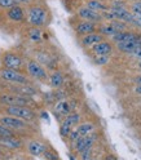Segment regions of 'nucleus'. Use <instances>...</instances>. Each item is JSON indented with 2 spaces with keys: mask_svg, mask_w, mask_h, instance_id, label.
Here are the masks:
<instances>
[{
  "mask_svg": "<svg viewBox=\"0 0 141 160\" xmlns=\"http://www.w3.org/2000/svg\"><path fill=\"white\" fill-rule=\"evenodd\" d=\"M80 123H82V114H80L79 111H74L71 114H69L67 116H65L61 122H60V124H61V125L67 127L70 129H74Z\"/></svg>",
  "mask_w": 141,
  "mask_h": 160,
  "instance_id": "21",
  "label": "nucleus"
},
{
  "mask_svg": "<svg viewBox=\"0 0 141 160\" xmlns=\"http://www.w3.org/2000/svg\"><path fill=\"white\" fill-rule=\"evenodd\" d=\"M74 13H75V16H74V17H75V18H78V19H82V21L93 22V23H97V25H100L101 22H104V21H102L101 14L97 13V12H93L92 9L87 8L84 4L78 5V7L75 8Z\"/></svg>",
  "mask_w": 141,
  "mask_h": 160,
  "instance_id": "11",
  "label": "nucleus"
},
{
  "mask_svg": "<svg viewBox=\"0 0 141 160\" xmlns=\"http://www.w3.org/2000/svg\"><path fill=\"white\" fill-rule=\"evenodd\" d=\"M92 151H93V147L89 148V150H86V151H83L82 154H79L80 160H91L92 159Z\"/></svg>",
  "mask_w": 141,
  "mask_h": 160,
  "instance_id": "32",
  "label": "nucleus"
},
{
  "mask_svg": "<svg viewBox=\"0 0 141 160\" xmlns=\"http://www.w3.org/2000/svg\"><path fill=\"white\" fill-rule=\"evenodd\" d=\"M3 106H27V107H33L35 110H38L39 107L35 98L16 94V93L5 91V89L0 91V107Z\"/></svg>",
  "mask_w": 141,
  "mask_h": 160,
  "instance_id": "2",
  "label": "nucleus"
},
{
  "mask_svg": "<svg viewBox=\"0 0 141 160\" xmlns=\"http://www.w3.org/2000/svg\"><path fill=\"white\" fill-rule=\"evenodd\" d=\"M0 18L9 25H26L25 8L21 5H16L4 12H0Z\"/></svg>",
  "mask_w": 141,
  "mask_h": 160,
  "instance_id": "9",
  "label": "nucleus"
},
{
  "mask_svg": "<svg viewBox=\"0 0 141 160\" xmlns=\"http://www.w3.org/2000/svg\"><path fill=\"white\" fill-rule=\"evenodd\" d=\"M129 9H131V13H136V12H141V2H136V3H131V4H129Z\"/></svg>",
  "mask_w": 141,
  "mask_h": 160,
  "instance_id": "34",
  "label": "nucleus"
},
{
  "mask_svg": "<svg viewBox=\"0 0 141 160\" xmlns=\"http://www.w3.org/2000/svg\"><path fill=\"white\" fill-rule=\"evenodd\" d=\"M0 114L11 115L18 119H22L30 124H36L39 120V114L35 108L27 106H3L0 107Z\"/></svg>",
  "mask_w": 141,
  "mask_h": 160,
  "instance_id": "3",
  "label": "nucleus"
},
{
  "mask_svg": "<svg viewBox=\"0 0 141 160\" xmlns=\"http://www.w3.org/2000/svg\"><path fill=\"white\" fill-rule=\"evenodd\" d=\"M11 136H18V134H16L13 131L8 129L7 127H4L2 123H0V138H3V137H11Z\"/></svg>",
  "mask_w": 141,
  "mask_h": 160,
  "instance_id": "30",
  "label": "nucleus"
},
{
  "mask_svg": "<svg viewBox=\"0 0 141 160\" xmlns=\"http://www.w3.org/2000/svg\"><path fill=\"white\" fill-rule=\"evenodd\" d=\"M75 129L80 134V137H84V136H88L91 133L96 132V124L93 122H82L75 127Z\"/></svg>",
  "mask_w": 141,
  "mask_h": 160,
  "instance_id": "23",
  "label": "nucleus"
},
{
  "mask_svg": "<svg viewBox=\"0 0 141 160\" xmlns=\"http://www.w3.org/2000/svg\"><path fill=\"white\" fill-rule=\"evenodd\" d=\"M131 3H136V2H141V0H129Z\"/></svg>",
  "mask_w": 141,
  "mask_h": 160,
  "instance_id": "42",
  "label": "nucleus"
},
{
  "mask_svg": "<svg viewBox=\"0 0 141 160\" xmlns=\"http://www.w3.org/2000/svg\"><path fill=\"white\" fill-rule=\"evenodd\" d=\"M66 83V76L61 70H55V71L49 72V78H48V84L52 89H60L65 87Z\"/></svg>",
  "mask_w": 141,
  "mask_h": 160,
  "instance_id": "18",
  "label": "nucleus"
},
{
  "mask_svg": "<svg viewBox=\"0 0 141 160\" xmlns=\"http://www.w3.org/2000/svg\"><path fill=\"white\" fill-rule=\"evenodd\" d=\"M69 158H70V160H76V159H75V156H73L71 154H69Z\"/></svg>",
  "mask_w": 141,
  "mask_h": 160,
  "instance_id": "40",
  "label": "nucleus"
},
{
  "mask_svg": "<svg viewBox=\"0 0 141 160\" xmlns=\"http://www.w3.org/2000/svg\"><path fill=\"white\" fill-rule=\"evenodd\" d=\"M84 5L97 13H102L104 11L109 9V7L104 2H101V0H88V2H84Z\"/></svg>",
  "mask_w": 141,
  "mask_h": 160,
  "instance_id": "24",
  "label": "nucleus"
},
{
  "mask_svg": "<svg viewBox=\"0 0 141 160\" xmlns=\"http://www.w3.org/2000/svg\"><path fill=\"white\" fill-rule=\"evenodd\" d=\"M16 5H18L17 0H0V12H4Z\"/></svg>",
  "mask_w": 141,
  "mask_h": 160,
  "instance_id": "27",
  "label": "nucleus"
},
{
  "mask_svg": "<svg viewBox=\"0 0 141 160\" xmlns=\"http://www.w3.org/2000/svg\"><path fill=\"white\" fill-rule=\"evenodd\" d=\"M24 71L31 80H36L39 83H48V78H49L48 70L44 66L40 65L39 62H36L34 58L26 59Z\"/></svg>",
  "mask_w": 141,
  "mask_h": 160,
  "instance_id": "6",
  "label": "nucleus"
},
{
  "mask_svg": "<svg viewBox=\"0 0 141 160\" xmlns=\"http://www.w3.org/2000/svg\"><path fill=\"white\" fill-rule=\"evenodd\" d=\"M42 156L44 158V160H60L58 154L55 151V148H52L51 146L47 147V150L44 151V154Z\"/></svg>",
  "mask_w": 141,
  "mask_h": 160,
  "instance_id": "26",
  "label": "nucleus"
},
{
  "mask_svg": "<svg viewBox=\"0 0 141 160\" xmlns=\"http://www.w3.org/2000/svg\"><path fill=\"white\" fill-rule=\"evenodd\" d=\"M78 106H79L78 99L74 98V97H69L66 99L57 101L52 106V112H53V115L56 116V119L58 120V122H61V120L65 116H67L69 114L78 111Z\"/></svg>",
  "mask_w": 141,
  "mask_h": 160,
  "instance_id": "7",
  "label": "nucleus"
},
{
  "mask_svg": "<svg viewBox=\"0 0 141 160\" xmlns=\"http://www.w3.org/2000/svg\"><path fill=\"white\" fill-rule=\"evenodd\" d=\"M135 92H136L137 94H140V96H141V85H138V84H137V85L135 87Z\"/></svg>",
  "mask_w": 141,
  "mask_h": 160,
  "instance_id": "38",
  "label": "nucleus"
},
{
  "mask_svg": "<svg viewBox=\"0 0 141 160\" xmlns=\"http://www.w3.org/2000/svg\"><path fill=\"white\" fill-rule=\"evenodd\" d=\"M25 13H26V26L45 28L52 21L51 9L44 3V0L26 7Z\"/></svg>",
  "mask_w": 141,
  "mask_h": 160,
  "instance_id": "1",
  "label": "nucleus"
},
{
  "mask_svg": "<svg viewBox=\"0 0 141 160\" xmlns=\"http://www.w3.org/2000/svg\"><path fill=\"white\" fill-rule=\"evenodd\" d=\"M0 154H4V151H3V150H2V147H0Z\"/></svg>",
  "mask_w": 141,
  "mask_h": 160,
  "instance_id": "43",
  "label": "nucleus"
},
{
  "mask_svg": "<svg viewBox=\"0 0 141 160\" xmlns=\"http://www.w3.org/2000/svg\"><path fill=\"white\" fill-rule=\"evenodd\" d=\"M137 67L141 70V61H138V63H137Z\"/></svg>",
  "mask_w": 141,
  "mask_h": 160,
  "instance_id": "41",
  "label": "nucleus"
},
{
  "mask_svg": "<svg viewBox=\"0 0 141 160\" xmlns=\"http://www.w3.org/2000/svg\"><path fill=\"white\" fill-rule=\"evenodd\" d=\"M113 27L115 28L117 32H122V31H127V23L122 22V21H118V19H115V21L112 22Z\"/></svg>",
  "mask_w": 141,
  "mask_h": 160,
  "instance_id": "29",
  "label": "nucleus"
},
{
  "mask_svg": "<svg viewBox=\"0 0 141 160\" xmlns=\"http://www.w3.org/2000/svg\"><path fill=\"white\" fill-rule=\"evenodd\" d=\"M96 139H97V133L93 132V133H91L88 136H84V137H80L79 139H76V141L73 143L71 148L74 150V152L75 154H82L83 151H86V150H89V148H92L95 142H96Z\"/></svg>",
  "mask_w": 141,
  "mask_h": 160,
  "instance_id": "15",
  "label": "nucleus"
},
{
  "mask_svg": "<svg viewBox=\"0 0 141 160\" xmlns=\"http://www.w3.org/2000/svg\"><path fill=\"white\" fill-rule=\"evenodd\" d=\"M39 118L44 119L47 123H49V116H48V112L47 111H42V112H40V115H39Z\"/></svg>",
  "mask_w": 141,
  "mask_h": 160,
  "instance_id": "36",
  "label": "nucleus"
},
{
  "mask_svg": "<svg viewBox=\"0 0 141 160\" xmlns=\"http://www.w3.org/2000/svg\"><path fill=\"white\" fill-rule=\"evenodd\" d=\"M0 123L21 137L31 133L35 128L34 124H30L22 119H18V118H14L11 115H5V114H0Z\"/></svg>",
  "mask_w": 141,
  "mask_h": 160,
  "instance_id": "4",
  "label": "nucleus"
},
{
  "mask_svg": "<svg viewBox=\"0 0 141 160\" xmlns=\"http://www.w3.org/2000/svg\"><path fill=\"white\" fill-rule=\"evenodd\" d=\"M33 58L42 66H44L48 70V72L55 71L58 67V58L55 54L45 51V49H38V51H35Z\"/></svg>",
  "mask_w": 141,
  "mask_h": 160,
  "instance_id": "10",
  "label": "nucleus"
},
{
  "mask_svg": "<svg viewBox=\"0 0 141 160\" xmlns=\"http://www.w3.org/2000/svg\"><path fill=\"white\" fill-rule=\"evenodd\" d=\"M38 2H43V0H17L18 5H21V7H24V8L31 5V4H35V3H38Z\"/></svg>",
  "mask_w": 141,
  "mask_h": 160,
  "instance_id": "33",
  "label": "nucleus"
},
{
  "mask_svg": "<svg viewBox=\"0 0 141 160\" xmlns=\"http://www.w3.org/2000/svg\"><path fill=\"white\" fill-rule=\"evenodd\" d=\"M97 32H100L104 38L105 36H114L115 34H117V31H115V28L113 27V25H112V22H101L98 25V28H97Z\"/></svg>",
  "mask_w": 141,
  "mask_h": 160,
  "instance_id": "25",
  "label": "nucleus"
},
{
  "mask_svg": "<svg viewBox=\"0 0 141 160\" xmlns=\"http://www.w3.org/2000/svg\"><path fill=\"white\" fill-rule=\"evenodd\" d=\"M48 145L42 141V139H38V138H31L29 139L27 142H25V150L26 152L30 156H34V158H39L44 154V151L47 150Z\"/></svg>",
  "mask_w": 141,
  "mask_h": 160,
  "instance_id": "16",
  "label": "nucleus"
},
{
  "mask_svg": "<svg viewBox=\"0 0 141 160\" xmlns=\"http://www.w3.org/2000/svg\"><path fill=\"white\" fill-rule=\"evenodd\" d=\"M113 52V43L102 40V42L97 43L89 49V53L92 56H110Z\"/></svg>",
  "mask_w": 141,
  "mask_h": 160,
  "instance_id": "19",
  "label": "nucleus"
},
{
  "mask_svg": "<svg viewBox=\"0 0 141 160\" xmlns=\"http://www.w3.org/2000/svg\"><path fill=\"white\" fill-rule=\"evenodd\" d=\"M0 62H2V67L14 70V71H24L26 58L16 51H5L0 56Z\"/></svg>",
  "mask_w": 141,
  "mask_h": 160,
  "instance_id": "5",
  "label": "nucleus"
},
{
  "mask_svg": "<svg viewBox=\"0 0 141 160\" xmlns=\"http://www.w3.org/2000/svg\"><path fill=\"white\" fill-rule=\"evenodd\" d=\"M84 2H88V0H84Z\"/></svg>",
  "mask_w": 141,
  "mask_h": 160,
  "instance_id": "45",
  "label": "nucleus"
},
{
  "mask_svg": "<svg viewBox=\"0 0 141 160\" xmlns=\"http://www.w3.org/2000/svg\"><path fill=\"white\" fill-rule=\"evenodd\" d=\"M135 82H136V84L141 85V75H137V76L135 78Z\"/></svg>",
  "mask_w": 141,
  "mask_h": 160,
  "instance_id": "39",
  "label": "nucleus"
},
{
  "mask_svg": "<svg viewBox=\"0 0 141 160\" xmlns=\"http://www.w3.org/2000/svg\"><path fill=\"white\" fill-rule=\"evenodd\" d=\"M70 23H71V27L78 36H84L92 32H97V28H98L97 23L82 21V19H78L75 17L70 19Z\"/></svg>",
  "mask_w": 141,
  "mask_h": 160,
  "instance_id": "13",
  "label": "nucleus"
},
{
  "mask_svg": "<svg viewBox=\"0 0 141 160\" xmlns=\"http://www.w3.org/2000/svg\"><path fill=\"white\" fill-rule=\"evenodd\" d=\"M102 40H105V38L100 32H92V34H88L84 36H79V44L86 49H91L93 45L102 42Z\"/></svg>",
  "mask_w": 141,
  "mask_h": 160,
  "instance_id": "20",
  "label": "nucleus"
},
{
  "mask_svg": "<svg viewBox=\"0 0 141 160\" xmlns=\"http://www.w3.org/2000/svg\"><path fill=\"white\" fill-rule=\"evenodd\" d=\"M0 82L4 84H29L33 83L24 71H14L5 67H0Z\"/></svg>",
  "mask_w": 141,
  "mask_h": 160,
  "instance_id": "8",
  "label": "nucleus"
},
{
  "mask_svg": "<svg viewBox=\"0 0 141 160\" xmlns=\"http://www.w3.org/2000/svg\"><path fill=\"white\" fill-rule=\"evenodd\" d=\"M3 155H4V154H0V158H2V156H3Z\"/></svg>",
  "mask_w": 141,
  "mask_h": 160,
  "instance_id": "44",
  "label": "nucleus"
},
{
  "mask_svg": "<svg viewBox=\"0 0 141 160\" xmlns=\"http://www.w3.org/2000/svg\"><path fill=\"white\" fill-rule=\"evenodd\" d=\"M25 36L29 42L33 44H42V43H45L49 39L45 28H39V27H33V26L26 27Z\"/></svg>",
  "mask_w": 141,
  "mask_h": 160,
  "instance_id": "14",
  "label": "nucleus"
},
{
  "mask_svg": "<svg viewBox=\"0 0 141 160\" xmlns=\"http://www.w3.org/2000/svg\"><path fill=\"white\" fill-rule=\"evenodd\" d=\"M92 61L97 66H105L109 63L110 57L109 56H92Z\"/></svg>",
  "mask_w": 141,
  "mask_h": 160,
  "instance_id": "28",
  "label": "nucleus"
},
{
  "mask_svg": "<svg viewBox=\"0 0 141 160\" xmlns=\"http://www.w3.org/2000/svg\"><path fill=\"white\" fill-rule=\"evenodd\" d=\"M105 160H118V159H117V156H115V155L109 154V155H106V156H105Z\"/></svg>",
  "mask_w": 141,
  "mask_h": 160,
  "instance_id": "37",
  "label": "nucleus"
},
{
  "mask_svg": "<svg viewBox=\"0 0 141 160\" xmlns=\"http://www.w3.org/2000/svg\"><path fill=\"white\" fill-rule=\"evenodd\" d=\"M131 25L137 27V28H141V12L132 13V21H131Z\"/></svg>",
  "mask_w": 141,
  "mask_h": 160,
  "instance_id": "31",
  "label": "nucleus"
},
{
  "mask_svg": "<svg viewBox=\"0 0 141 160\" xmlns=\"http://www.w3.org/2000/svg\"><path fill=\"white\" fill-rule=\"evenodd\" d=\"M131 56H132L133 58H136L137 61H141V47H140V48H137L136 51H135L132 54H131Z\"/></svg>",
  "mask_w": 141,
  "mask_h": 160,
  "instance_id": "35",
  "label": "nucleus"
},
{
  "mask_svg": "<svg viewBox=\"0 0 141 160\" xmlns=\"http://www.w3.org/2000/svg\"><path fill=\"white\" fill-rule=\"evenodd\" d=\"M137 36H138V34L131 32V31H122V32H117L114 36H112V42L114 44L132 42V40H136L137 39Z\"/></svg>",
  "mask_w": 141,
  "mask_h": 160,
  "instance_id": "22",
  "label": "nucleus"
},
{
  "mask_svg": "<svg viewBox=\"0 0 141 160\" xmlns=\"http://www.w3.org/2000/svg\"><path fill=\"white\" fill-rule=\"evenodd\" d=\"M0 147L3 151H21L25 148V141L21 136H11V137H3L0 138Z\"/></svg>",
  "mask_w": 141,
  "mask_h": 160,
  "instance_id": "12",
  "label": "nucleus"
},
{
  "mask_svg": "<svg viewBox=\"0 0 141 160\" xmlns=\"http://www.w3.org/2000/svg\"><path fill=\"white\" fill-rule=\"evenodd\" d=\"M109 9L113 12V14L115 16V18L118 21H122L124 23H129L131 25V21H132V13H131L128 9L124 7V4L122 3H113L112 5L109 7Z\"/></svg>",
  "mask_w": 141,
  "mask_h": 160,
  "instance_id": "17",
  "label": "nucleus"
}]
</instances>
